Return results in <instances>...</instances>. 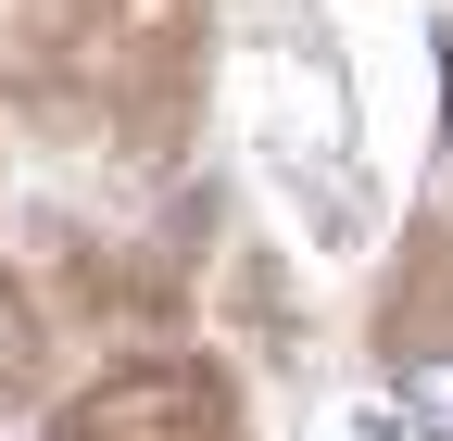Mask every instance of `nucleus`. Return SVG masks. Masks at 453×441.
<instances>
[{
  "instance_id": "f257e3e1",
  "label": "nucleus",
  "mask_w": 453,
  "mask_h": 441,
  "mask_svg": "<svg viewBox=\"0 0 453 441\" xmlns=\"http://www.w3.org/2000/svg\"><path fill=\"white\" fill-rule=\"evenodd\" d=\"M403 404H416L428 441H453V366H416V378H403Z\"/></svg>"
}]
</instances>
